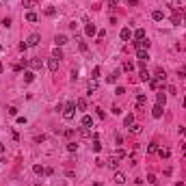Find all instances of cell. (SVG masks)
Masks as SVG:
<instances>
[{
	"label": "cell",
	"mask_w": 186,
	"mask_h": 186,
	"mask_svg": "<svg viewBox=\"0 0 186 186\" xmlns=\"http://www.w3.org/2000/svg\"><path fill=\"white\" fill-rule=\"evenodd\" d=\"M76 117V102H67L63 106V119L65 121H72Z\"/></svg>",
	"instance_id": "1"
},
{
	"label": "cell",
	"mask_w": 186,
	"mask_h": 186,
	"mask_svg": "<svg viewBox=\"0 0 186 186\" xmlns=\"http://www.w3.org/2000/svg\"><path fill=\"white\" fill-rule=\"evenodd\" d=\"M26 43H28V48H33V45H39V43H41V35H39V33H33V35L26 39Z\"/></svg>",
	"instance_id": "2"
},
{
	"label": "cell",
	"mask_w": 186,
	"mask_h": 186,
	"mask_svg": "<svg viewBox=\"0 0 186 186\" xmlns=\"http://www.w3.org/2000/svg\"><path fill=\"white\" fill-rule=\"evenodd\" d=\"M134 48H136V50H147V48H149V41H147V37H145V39H138V41H134Z\"/></svg>",
	"instance_id": "3"
},
{
	"label": "cell",
	"mask_w": 186,
	"mask_h": 186,
	"mask_svg": "<svg viewBox=\"0 0 186 186\" xmlns=\"http://www.w3.org/2000/svg\"><path fill=\"white\" fill-rule=\"evenodd\" d=\"M162 108H165V106H160V104H156V106L152 108V117H154V119H160V117H162V113H165Z\"/></svg>",
	"instance_id": "4"
},
{
	"label": "cell",
	"mask_w": 186,
	"mask_h": 186,
	"mask_svg": "<svg viewBox=\"0 0 186 186\" xmlns=\"http://www.w3.org/2000/svg\"><path fill=\"white\" fill-rule=\"evenodd\" d=\"M156 80H158L160 84H162V82L167 80V72H165V69H162V67H158V69H156Z\"/></svg>",
	"instance_id": "5"
},
{
	"label": "cell",
	"mask_w": 186,
	"mask_h": 186,
	"mask_svg": "<svg viewBox=\"0 0 186 186\" xmlns=\"http://www.w3.org/2000/svg\"><path fill=\"white\" fill-rule=\"evenodd\" d=\"M84 35H87V37L98 35V28H95V24H87V26H84Z\"/></svg>",
	"instance_id": "6"
},
{
	"label": "cell",
	"mask_w": 186,
	"mask_h": 186,
	"mask_svg": "<svg viewBox=\"0 0 186 186\" xmlns=\"http://www.w3.org/2000/svg\"><path fill=\"white\" fill-rule=\"evenodd\" d=\"M28 67H30V69H41L43 63H41V59H30V61H28Z\"/></svg>",
	"instance_id": "7"
},
{
	"label": "cell",
	"mask_w": 186,
	"mask_h": 186,
	"mask_svg": "<svg viewBox=\"0 0 186 186\" xmlns=\"http://www.w3.org/2000/svg\"><path fill=\"white\" fill-rule=\"evenodd\" d=\"M156 104H160V106H165V104H167V95H165L162 91L156 93Z\"/></svg>",
	"instance_id": "8"
},
{
	"label": "cell",
	"mask_w": 186,
	"mask_h": 186,
	"mask_svg": "<svg viewBox=\"0 0 186 186\" xmlns=\"http://www.w3.org/2000/svg\"><path fill=\"white\" fill-rule=\"evenodd\" d=\"M48 69H50V72H56V69H59V59H48Z\"/></svg>",
	"instance_id": "9"
},
{
	"label": "cell",
	"mask_w": 186,
	"mask_h": 186,
	"mask_svg": "<svg viewBox=\"0 0 186 186\" xmlns=\"http://www.w3.org/2000/svg\"><path fill=\"white\" fill-rule=\"evenodd\" d=\"M119 37H121L123 41H130V39H132V30H130V28H121Z\"/></svg>",
	"instance_id": "10"
},
{
	"label": "cell",
	"mask_w": 186,
	"mask_h": 186,
	"mask_svg": "<svg viewBox=\"0 0 186 186\" xmlns=\"http://www.w3.org/2000/svg\"><path fill=\"white\" fill-rule=\"evenodd\" d=\"M180 22H182V13L175 9V13L171 15V24H175V26H180Z\"/></svg>",
	"instance_id": "11"
},
{
	"label": "cell",
	"mask_w": 186,
	"mask_h": 186,
	"mask_svg": "<svg viewBox=\"0 0 186 186\" xmlns=\"http://www.w3.org/2000/svg\"><path fill=\"white\" fill-rule=\"evenodd\" d=\"M145 102H147V98L143 95V93H138V98H136V108H138V110H141V108L145 106Z\"/></svg>",
	"instance_id": "12"
},
{
	"label": "cell",
	"mask_w": 186,
	"mask_h": 186,
	"mask_svg": "<svg viewBox=\"0 0 186 186\" xmlns=\"http://www.w3.org/2000/svg\"><path fill=\"white\" fill-rule=\"evenodd\" d=\"M54 43H56V48H61V45L67 43V37H65V35H56V37H54Z\"/></svg>",
	"instance_id": "13"
},
{
	"label": "cell",
	"mask_w": 186,
	"mask_h": 186,
	"mask_svg": "<svg viewBox=\"0 0 186 186\" xmlns=\"http://www.w3.org/2000/svg\"><path fill=\"white\" fill-rule=\"evenodd\" d=\"M80 123H82V128H91V126H93V117H89V115H84V117L80 119Z\"/></svg>",
	"instance_id": "14"
},
{
	"label": "cell",
	"mask_w": 186,
	"mask_h": 186,
	"mask_svg": "<svg viewBox=\"0 0 186 186\" xmlns=\"http://www.w3.org/2000/svg\"><path fill=\"white\" fill-rule=\"evenodd\" d=\"M132 37L138 41V39H145V28H136L134 33H132Z\"/></svg>",
	"instance_id": "15"
},
{
	"label": "cell",
	"mask_w": 186,
	"mask_h": 186,
	"mask_svg": "<svg viewBox=\"0 0 186 186\" xmlns=\"http://www.w3.org/2000/svg\"><path fill=\"white\" fill-rule=\"evenodd\" d=\"M136 56H138V61H149V54H147V50H136Z\"/></svg>",
	"instance_id": "16"
},
{
	"label": "cell",
	"mask_w": 186,
	"mask_h": 186,
	"mask_svg": "<svg viewBox=\"0 0 186 186\" xmlns=\"http://www.w3.org/2000/svg\"><path fill=\"white\" fill-rule=\"evenodd\" d=\"M117 78H119V72H113V74L106 76V82H108V84H115V82H117Z\"/></svg>",
	"instance_id": "17"
},
{
	"label": "cell",
	"mask_w": 186,
	"mask_h": 186,
	"mask_svg": "<svg viewBox=\"0 0 186 186\" xmlns=\"http://www.w3.org/2000/svg\"><path fill=\"white\" fill-rule=\"evenodd\" d=\"M117 165H119V158H117V156H110V158H108V167H110V169H117Z\"/></svg>",
	"instance_id": "18"
},
{
	"label": "cell",
	"mask_w": 186,
	"mask_h": 186,
	"mask_svg": "<svg viewBox=\"0 0 186 186\" xmlns=\"http://www.w3.org/2000/svg\"><path fill=\"white\" fill-rule=\"evenodd\" d=\"M152 17H154V20H156V22H162V20H165V13H162V11H160V9H156V11H154V13H152Z\"/></svg>",
	"instance_id": "19"
},
{
	"label": "cell",
	"mask_w": 186,
	"mask_h": 186,
	"mask_svg": "<svg viewBox=\"0 0 186 186\" xmlns=\"http://www.w3.org/2000/svg\"><path fill=\"white\" fill-rule=\"evenodd\" d=\"M76 108H78V110H84V108H87V100H84V98H78V100H76Z\"/></svg>",
	"instance_id": "20"
},
{
	"label": "cell",
	"mask_w": 186,
	"mask_h": 186,
	"mask_svg": "<svg viewBox=\"0 0 186 186\" xmlns=\"http://www.w3.org/2000/svg\"><path fill=\"white\" fill-rule=\"evenodd\" d=\"M78 136H80V138H91L89 128H80V130H78Z\"/></svg>",
	"instance_id": "21"
},
{
	"label": "cell",
	"mask_w": 186,
	"mask_h": 186,
	"mask_svg": "<svg viewBox=\"0 0 186 186\" xmlns=\"http://www.w3.org/2000/svg\"><path fill=\"white\" fill-rule=\"evenodd\" d=\"M158 156H160V158H169V156H171V149H169V147H162V149H158Z\"/></svg>",
	"instance_id": "22"
},
{
	"label": "cell",
	"mask_w": 186,
	"mask_h": 186,
	"mask_svg": "<svg viewBox=\"0 0 186 186\" xmlns=\"http://www.w3.org/2000/svg\"><path fill=\"white\" fill-rule=\"evenodd\" d=\"M115 182H117V184H123V182H126V175H123L121 171H117V173H115Z\"/></svg>",
	"instance_id": "23"
},
{
	"label": "cell",
	"mask_w": 186,
	"mask_h": 186,
	"mask_svg": "<svg viewBox=\"0 0 186 186\" xmlns=\"http://www.w3.org/2000/svg\"><path fill=\"white\" fill-rule=\"evenodd\" d=\"M132 123H134V115H132V113H130V115H128V117H126V119H123V126H126V128H130V126H132Z\"/></svg>",
	"instance_id": "24"
},
{
	"label": "cell",
	"mask_w": 186,
	"mask_h": 186,
	"mask_svg": "<svg viewBox=\"0 0 186 186\" xmlns=\"http://www.w3.org/2000/svg\"><path fill=\"white\" fill-rule=\"evenodd\" d=\"M156 152H158V143H154V141H152V143L147 145V154H156Z\"/></svg>",
	"instance_id": "25"
},
{
	"label": "cell",
	"mask_w": 186,
	"mask_h": 186,
	"mask_svg": "<svg viewBox=\"0 0 186 186\" xmlns=\"http://www.w3.org/2000/svg\"><path fill=\"white\" fill-rule=\"evenodd\" d=\"M87 87H89V91H95V89H98V78H91Z\"/></svg>",
	"instance_id": "26"
},
{
	"label": "cell",
	"mask_w": 186,
	"mask_h": 186,
	"mask_svg": "<svg viewBox=\"0 0 186 186\" xmlns=\"http://www.w3.org/2000/svg\"><path fill=\"white\" fill-rule=\"evenodd\" d=\"M39 17H37V13H33V11H28L26 13V22H37Z\"/></svg>",
	"instance_id": "27"
},
{
	"label": "cell",
	"mask_w": 186,
	"mask_h": 186,
	"mask_svg": "<svg viewBox=\"0 0 186 186\" xmlns=\"http://www.w3.org/2000/svg\"><path fill=\"white\" fill-rule=\"evenodd\" d=\"M35 80V74L33 72H24V82H33Z\"/></svg>",
	"instance_id": "28"
},
{
	"label": "cell",
	"mask_w": 186,
	"mask_h": 186,
	"mask_svg": "<svg viewBox=\"0 0 186 186\" xmlns=\"http://www.w3.org/2000/svg\"><path fill=\"white\" fill-rule=\"evenodd\" d=\"M138 76H141V80H143V82L152 78V76H149V72H147V69H141V74H138Z\"/></svg>",
	"instance_id": "29"
},
{
	"label": "cell",
	"mask_w": 186,
	"mask_h": 186,
	"mask_svg": "<svg viewBox=\"0 0 186 186\" xmlns=\"http://www.w3.org/2000/svg\"><path fill=\"white\" fill-rule=\"evenodd\" d=\"M130 132H132V134H141V126H138V123H132V126H130Z\"/></svg>",
	"instance_id": "30"
},
{
	"label": "cell",
	"mask_w": 186,
	"mask_h": 186,
	"mask_svg": "<svg viewBox=\"0 0 186 186\" xmlns=\"http://www.w3.org/2000/svg\"><path fill=\"white\" fill-rule=\"evenodd\" d=\"M33 171H35L37 175H43V173H45V169H43L41 165H35V167H33Z\"/></svg>",
	"instance_id": "31"
},
{
	"label": "cell",
	"mask_w": 186,
	"mask_h": 186,
	"mask_svg": "<svg viewBox=\"0 0 186 186\" xmlns=\"http://www.w3.org/2000/svg\"><path fill=\"white\" fill-rule=\"evenodd\" d=\"M76 149H78V145H76L74 141H69V143H67V152H72V154H74Z\"/></svg>",
	"instance_id": "32"
},
{
	"label": "cell",
	"mask_w": 186,
	"mask_h": 186,
	"mask_svg": "<svg viewBox=\"0 0 186 186\" xmlns=\"http://www.w3.org/2000/svg\"><path fill=\"white\" fill-rule=\"evenodd\" d=\"M132 69H134V63L126 61V63H123V72H132Z\"/></svg>",
	"instance_id": "33"
},
{
	"label": "cell",
	"mask_w": 186,
	"mask_h": 186,
	"mask_svg": "<svg viewBox=\"0 0 186 186\" xmlns=\"http://www.w3.org/2000/svg\"><path fill=\"white\" fill-rule=\"evenodd\" d=\"M45 15H48V17H54V15H56V9H54V7H48V9H45Z\"/></svg>",
	"instance_id": "34"
},
{
	"label": "cell",
	"mask_w": 186,
	"mask_h": 186,
	"mask_svg": "<svg viewBox=\"0 0 186 186\" xmlns=\"http://www.w3.org/2000/svg\"><path fill=\"white\" fill-rule=\"evenodd\" d=\"M100 72H102V67H100V65H95V67H93V74H91V76H93V78H98V76H100Z\"/></svg>",
	"instance_id": "35"
},
{
	"label": "cell",
	"mask_w": 186,
	"mask_h": 186,
	"mask_svg": "<svg viewBox=\"0 0 186 186\" xmlns=\"http://www.w3.org/2000/svg\"><path fill=\"white\" fill-rule=\"evenodd\" d=\"M22 5H24L26 9H30V7H35V0H22Z\"/></svg>",
	"instance_id": "36"
},
{
	"label": "cell",
	"mask_w": 186,
	"mask_h": 186,
	"mask_svg": "<svg viewBox=\"0 0 186 186\" xmlns=\"http://www.w3.org/2000/svg\"><path fill=\"white\" fill-rule=\"evenodd\" d=\"M52 56H54V59H59V61H61V59H63V52H61V48H56V50H54V52H52Z\"/></svg>",
	"instance_id": "37"
},
{
	"label": "cell",
	"mask_w": 186,
	"mask_h": 186,
	"mask_svg": "<svg viewBox=\"0 0 186 186\" xmlns=\"http://www.w3.org/2000/svg\"><path fill=\"white\" fill-rule=\"evenodd\" d=\"M149 87H152V89H158V87H160V82H158L156 78H149Z\"/></svg>",
	"instance_id": "38"
},
{
	"label": "cell",
	"mask_w": 186,
	"mask_h": 186,
	"mask_svg": "<svg viewBox=\"0 0 186 186\" xmlns=\"http://www.w3.org/2000/svg\"><path fill=\"white\" fill-rule=\"evenodd\" d=\"M147 182H149V184H158V177H156L154 173H149V175H147Z\"/></svg>",
	"instance_id": "39"
},
{
	"label": "cell",
	"mask_w": 186,
	"mask_h": 186,
	"mask_svg": "<svg viewBox=\"0 0 186 186\" xmlns=\"http://www.w3.org/2000/svg\"><path fill=\"white\" fill-rule=\"evenodd\" d=\"M100 149H102V145H100V141H93V152H95V154H98Z\"/></svg>",
	"instance_id": "40"
},
{
	"label": "cell",
	"mask_w": 186,
	"mask_h": 186,
	"mask_svg": "<svg viewBox=\"0 0 186 186\" xmlns=\"http://www.w3.org/2000/svg\"><path fill=\"white\" fill-rule=\"evenodd\" d=\"M115 143H117V145H123V136L117 134V136H115Z\"/></svg>",
	"instance_id": "41"
},
{
	"label": "cell",
	"mask_w": 186,
	"mask_h": 186,
	"mask_svg": "<svg viewBox=\"0 0 186 186\" xmlns=\"http://www.w3.org/2000/svg\"><path fill=\"white\" fill-rule=\"evenodd\" d=\"M177 78H186V67L184 69H177Z\"/></svg>",
	"instance_id": "42"
},
{
	"label": "cell",
	"mask_w": 186,
	"mask_h": 186,
	"mask_svg": "<svg viewBox=\"0 0 186 186\" xmlns=\"http://www.w3.org/2000/svg\"><path fill=\"white\" fill-rule=\"evenodd\" d=\"M115 93H117V95H123L126 89H123V87H117V89H115Z\"/></svg>",
	"instance_id": "43"
},
{
	"label": "cell",
	"mask_w": 186,
	"mask_h": 186,
	"mask_svg": "<svg viewBox=\"0 0 186 186\" xmlns=\"http://www.w3.org/2000/svg\"><path fill=\"white\" fill-rule=\"evenodd\" d=\"M95 110H98V117H100V119H104V117H106V115H104V110H102V108H95Z\"/></svg>",
	"instance_id": "44"
},
{
	"label": "cell",
	"mask_w": 186,
	"mask_h": 186,
	"mask_svg": "<svg viewBox=\"0 0 186 186\" xmlns=\"http://www.w3.org/2000/svg\"><path fill=\"white\" fill-rule=\"evenodd\" d=\"M128 162H130V165H136V156H134V154H132V156H130V158H128Z\"/></svg>",
	"instance_id": "45"
},
{
	"label": "cell",
	"mask_w": 186,
	"mask_h": 186,
	"mask_svg": "<svg viewBox=\"0 0 186 186\" xmlns=\"http://www.w3.org/2000/svg\"><path fill=\"white\" fill-rule=\"evenodd\" d=\"M9 115H17V108L15 106H9Z\"/></svg>",
	"instance_id": "46"
},
{
	"label": "cell",
	"mask_w": 186,
	"mask_h": 186,
	"mask_svg": "<svg viewBox=\"0 0 186 186\" xmlns=\"http://www.w3.org/2000/svg\"><path fill=\"white\" fill-rule=\"evenodd\" d=\"M5 152H7V147H5V143H0V156H2Z\"/></svg>",
	"instance_id": "47"
},
{
	"label": "cell",
	"mask_w": 186,
	"mask_h": 186,
	"mask_svg": "<svg viewBox=\"0 0 186 186\" xmlns=\"http://www.w3.org/2000/svg\"><path fill=\"white\" fill-rule=\"evenodd\" d=\"M128 5H130V7H136V5H138V0H128Z\"/></svg>",
	"instance_id": "48"
},
{
	"label": "cell",
	"mask_w": 186,
	"mask_h": 186,
	"mask_svg": "<svg viewBox=\"0 0 186 186\" xmlns=\"http://www.w3.org/2000/svg\"><path fill=\"white\" fill-rule=\"evenodd\" d=\"M117 2H119V0H108V7H115Z\"/></svg>",
	"instance_id": "49"
},
{
	"label": "cell",
	"mask_w": 186,
	"mask_h": 186,
	"mask_svg": "<svg viewBox=\"0 0 186 186\" xmlns=\"http://www.w3.org/2000/svg\"><path fill=\"white\" fill-rule=\"evenodd\" d=\"M2 69H5V67H2V63H0V72H2Z\"/></svg>",
	"instance_id": "50"
},
{
	"label": "cell",
	"mask_w": 186,
	"mask_h": 186,
	"mask_svg": "<svg viewBox=\"0 0 186 186\" xmlns=\"http://www.w3.org/2000/svg\"><path fill=\"white\" fill-rule=\"evenodd\" d=\"M184 108H186V98H184Z\"/></svg>",
	"instance_id": "51"
},
{
	"label": "cell",
	"mask_w": 186,
	"mask_h": 186,
	"mask_svg": "<svg viewBox=\"0 0 186 186\" xmlns=\"http://www.w3.org/2000/svg\"><path fill=\"white\" fill-rule=\"evenodd\" d=\"M0 52H2V43H0Z\"/></svg>",
	"instance_id": "52"
},
{
	"label": "cell",
	"mask_w": 186,
	"mask_h": 186,
	"mask_svg": "<svg viewBox=\"0 0 186 186\" xmlns=\"http://www.w3.org/2000/svg\"><path fill=\"white\" fill-rule=\"evenodd\" d=\"M184 154H186V145H184Z\"/></svg>",
	"instance_id": "53"
},
{
	"label": "cell",
	"mask_w": 186,
	"mask_h": 186,
	"mask_svg": "<svg viewBox=\"0 0 186 186\" xmlns=\"http://www.w3.org/2000/svg\"><path fill=\"white\" fill-rule=\"evenodd\" d=\"M184 22H186V13H184Z\"/></svg>",
	"instance_id": "54"
}]
</instances>
